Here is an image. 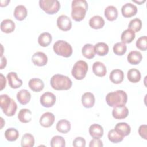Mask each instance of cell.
<instances>
[{
	"label": "cell",
	"mask_w": 147,
	"mask_h": 147,
	"mask_svg": "<svg viewBox=\"0 0 147 147\" xmlns=\"http://www.w3.org/2000/svg\"><path fill=\"white\" fill-rule=\"evenodd\" d=\"M71 17L76 21L84 19L88 10V3L85 0H74L72 2Z\"/></svg>",
	"instance_id": "obj_1"
},
{
	"label": "cell",
	"mask_w": 147,
	"mask_h": 147,
	"mask_svg": "<svg viewBox=\"0 0 147 147\" xmlns=\"http://www.w3.org/2000/svg\"><path fill=\"white\" fill-rule=\"evenodd\" d=\"M127 100V95L123 90H117L108 93L106 96L107 104L110 107L125 105Z\"/></svg>",
	"instance_id": "obj_2"
},
{
	"label": "cell",
	"mask_w": 147,
	"mask_h": 147,
	"mask_svg": "<svg viewBox=\"0 0 147 147\" xmlns=\"http://www.w3.org/2000/svg\"><path fill=\"white\" fill-rule=\"evenodd\" d=\"M51 87L56 90H68L71 88L72 82L67 76L56 74L52 76L50 80Z\"/></svg>",
	"instance_id": "obj_3"
},
{
	"label": "cell",
	"mask_w": 147,
	"mask_h": 147,
	"mask_svg": "<svg viewBox=\"0 0 147 147\" xmlns=\"http://www.w3.org/2000/svg\"><path fill=\"white\" fill-rule=\"evenodd\" d=\"M0 106L3 113L8 117L13 116L17 108L16 102L7 94H2L0 96Z\"/></svg>",
	"instance_id": "obj_4"
},
{
	"label": "cell",
	"mask_w": 147,
	"mask_h": 147,
	"mask_svg": "<svg viewBox=\"0 0 147 147\" xmlns=\"http://www.w3.org/2000/svg\"><path fill=\"white\" fill-rule=\"evenodd\" d=\"M53 49L55 53L64 57H70L73 52L71 44L64 40H58L56 41L53 44Z\"/></svg>",
	"instance_id": "obj_5"
},
{
	"label": "cell",
	"mask_w": 147,
	"mask_h": 147,
	"mask_svg": "<svg viewBox=\"0 0 147 147\" xmlns=\"http://www.w3.org/2000/svg\"><path fill=\"white\" fill-rule=\"evenodd\" d=\"M88 71V64L83 60L76 61L71 71L72 75L77 80H82L84 78Z\"/></svg>",
	"instance_id": "obj_6"
},
{
	"label": "cell",
	"mask_w": 147,
	"mask_h": 147,
	"mask_svg": "<svg viewBox=\"0 0 147 147\" xmlns=\"http://www.w3.org/2000/svg\"><path fill=\"white\" fill-rule=\"evenodd\" d=\"M39 6L48 14L56 13L60 8V3L57 0H40Z\"/></svg>",
	"instance_id": "obj_7"
},
{
	"label": "cell",
	"mask_w": 147,
	"mask_h": 147,
	"mask_svg": "<svg viewBox=\"0 0 147 147\" xmlns=\"http://www.w3.org/2000/svg\"><path fill=\"white\" fill-rule=\"evenodd\" d=\"M56 96L51 92H44L40 97V103L45 107H51L56 102Z\"/></svg>",
	"instance_id": "obj_8"
},
{
	"label": "cell",
	"mask_w": 147,
	"mask_h": 147,
	"mask_svg": "<svg viewBox=\"0 0 147 147\" xmlns=\"http://www.w3.org/2000/svg\"><path fill=\"white\" fill-rule=\"evenodd\" d=\"M57 25L63 31H68L71 29L72 21L66 15H61L57 19Z\"/></svg>",
	"instance_id": "obj_9"
},
{
	"label": "cell",
	"mask_w": 147,
	"mask_h": 147,
	"mask_svg": "<svg viewBox=\"0 0 147 147\" xmlns=\"http://www.w3.org/2000/svg\"><path fill=\"white\" fill-rule=\"evenodd\" d=\"M112 115L115 119H124L129 115V110L125 105L117 106L114 107L112 111Z\"/></svg>",
	"instance_id": "obj_10"
},
{
	"label": "cell",
	"mask_w": 147,
	"mask_h": 147,
	"mask_svg": "<svg viewBox=\"0 0 147 147\" xmlns=\"http://www.w3.org/2000/svg\"><path fill=\"white\" fill-rule=\"evenodd\" d=\"M32 61L35 65L42 67L47 64L48 57L44 52H37L32 56Z\"/></svg>",
	"instance_id": "obj_11"
},
{
	"label": "cell",
	"mask_w": 147,
	"mask_h": 147,
	"mask_svg": "<svg viewBox=\"0 0 147 147\" xmlns=\"http://www.w3.org/2000/svg\"><path fill=\"white\" fill-rule=\"evenodd\" d=\"M121 12L124 17L129 18L136 14L137 12V7L131 3H126L122 6Z\"/></svg>",
	"instance_id": "obj_12"
},
{
	"label": "cell",
	"mask_w": 147,
	"mask_h": 147,
	"mask_svg": "<svg viewBox=\"0 0 147 147\" xmlns=\"http://www.w3.org/2000/svg\"><path fill=\"white\" fill-rule=\"evenodd\" d=\"M55 119V115L51 112H46L44 113L40 118V125L44 127H49L54 123Z\"/></svg>",
	"instance_id": "obj_13"
},
{
	"label": "cell",
	"mask_w": 147,
	"mask_h": 147,
	"mask_svg": "<svg viewBox=\"0 0 147 147\" xmlns=\"http://www.w3.org/2000/svg\"><path fill=\"white\" fill-rule=\"evenodd\" d=\"M7 79L9 85L12 88H18L22 85V81L17 76V74L14 72H10L7 75Z\"/></svg>",
	"instance_id": "obj_14"
},
{
	"label": "cell",
	"mask_w": 147,
	"mask_h": 147,
	"mask_svg": "<svg viewBox=\"0 0 147 147\" xmlns=\"http://www.w3.org/2000/svg\"><path fill=\"white\" fill-rule=\"evenodd\" d=\"M95 96L94 94L90 92L84 93L82 96V103L86 108H91L95 104Z\"/></svg>",
	"instance_id": "obj_15"
},
{
	"label": "cell",
	"mask_w": 147,
	"mask_h": 147,
	"mask_svg": "<svg viewBox=\"0 0 147 147\" xmlns=\"http://www.w3.org/2000/svg\"><path fill=\"white\" fill-rule=\"evenodd\" d=\"M109 78L111 82L113 83H121L124 79L123 72L119 69H113L110 74Z\"/></svg>",
	"instance_id": "obj_16"
},
{
	"label": "cell",
	"mask_w": 147,
	"mask_h": 147,
	"mask_svg": "<svg viewBox=\"0 0 147 147\" xmlns=\"http://www.w3.org/2000/svg\"><path fill=\"white\" fill-rule=\"evenodd\" d=\"M28 85L30 90L34 92H40L44 87L43 81L39 78H32L29 80Z\"/></svg>",
	"instance_id": "obj_17"
},
{
	"label": "cell",
	"mask_w": 147,
	"mask_h": 147,
	"mask_svg": "<svg viewBox=\"0 0 147 147\" xmlns=\"http://www.w3.org/2000/svg\"><path fill=\"white\" fill-rule=\"evenodd\" d=\"M92 71L95 75L99 77H103L105 76L107 73L105 65L100 61H96L93 64Z\"/></svg>",
	"instance_id": "obj_18"
},
{
	"label": "cell",
	"mask_w": 147,
	"mask_h": 147,
	"mask_svg": "<svg viewBox=\"0 0 147 147\" xmlns=\"http://www.w3.org/2000/svg\"><path fill=\"white\" fill-rule=\"evenodd\" d=\"M17 99L20 103L25 105L28 103L30 100L31 95L27 90L22 89L17 92Z\"/></svg>",
	"instance_id": "obj_19"
},
{
	"label": "cell",
	"mask_w": 147,
	"mask_h": 147,
	"mask_svg": "<svg viewBox=\"0 0 147 147\" xmlns=\"http://www.w3.org/2000/svg\"><path fill=\"white\" fill-rule=\"evenodd\" d=\"M127 59L130 64L137 65L141 61L142 59V55L139 51H132L128 54Z\"/></svg>",
	"instance_id": "obj_20"
},
{
	"label": "cell",
	"mask_w": 147,
	"mask_h": 147,
	"mask_svg": "<svg viewBox=\"0 0 147 147\" xmlns=\"http://www.w3.org/2000/svg\"><path fill=\"white\" fill-rule=\"evenodd\" d=\"M89 133L92 138H100L103 135V129L101 125L94 123L89 127Z\"/></svg>",
	"instance_id": "obj_21"
},
{
	"label": "cell",
	"mask_w": 147,
	"mask_h": 147,
	"mask_svg": "<svg viewBox=\"0 0 147 147\" xmlns=\"http://www.w3.org/2000/svg\"><path fill=\"white\" fill-rule=\"evenodd\" d=\"M115 130L123 137L128 136L131 131L130 126L126 122H120L116 124Z\"/></svg>",
	"instance_id": "obj_22"
},
{
	"label": "cell",
	"mask_w": 147,
	"mask_h": 147,
	"mask_svg": "<svg viewBox=\"0 0 147 147\" xmlns=\"http://www.w3.org/2000/svg\"><path fill=\"white\" fill-rule=\"evenodd\" d=\"M89 25L92 29H101L105 25V20L100 16H94L90 19Z\"/></svg>",
	"instance_id": "obj_23"
},
{
	"label": "cell",
	"mask_w": 147,
	"mask_h": 147,
	"mask_svg": "<svg viewBox=\"0 0 147 147\" xmlns=\"http://www.w3.org/2000/svg\"><path fill=\"white\" fill-rule=\"evenodd\" d=\"M15 23L10 19L3 20L1 23V30L5 33H10L15 29Z\"/></svg>",
	"instance_id": "obj_24"
},
{
	"label": "cell",
	"mask_w": 147,
	"mask_h": 147,
	"mask_svg": "<svg viewBox=\"0 0 147 147\" xmlns=\"http://www.w3.org/2000/svg\"><path fill=\"white\" fill-rule=\"evenodd\" d=\"M32 118V113L29 109H22L20 110L18 114V119L22 123L29 122Z\"/></svg>",
	"instance_id": "obj_25"
},
{
	"label": "cell",
	"mask_w": 147,
	"mask_h": 147,
	"mask_svg": "<svg viewBox=\"0 0 147 147\" xmlns=\"http://www.w3.org/2000/svg\"><path fill=\"white\" fill-rule=\"evenodd\" d=\"M56 128L59 132L65 134L70 131L71 125L68 120L61 119L57 122Z\"/></svg>",
	"instance_id": "obj_26"
},
{
	"label": "cell",
	"mask_w": 147,
	"mask_h": 147,
	"mask_svg": "<svg viewBox=\"0 0 147 147\" xmlns=\"http://www.w3.org/2000/svg\"><path fill=\"white\" fill-rule=\"evenodd\" d=\"M27 9L22 5L17 6L14 11V16L18 21L24 20L27 16Z\"/></svg>",
	"instance_id": "obj_27"
},
{
	"label": "cell",
	"mask_w": 147,
	"mask_h": 147,
	"mask_svg": "<svg viewBox=\"0 0 147 147\" xmlns=\"http://www.w3.org/2000/svg\"><path fill=\"white\" fill-rule=\"evenodd\" d=\"M106 18L109 21H114L118 17V10L114 6H108L106 7L104 11Z\"/></svg>",
	"instance_id": "obj_28"
},
{
	"label": "cell",
	"mask_w": 147,
	"mask_h": 147,
	"mask_svg": "<svg viewBox=\"0 0 147 147\" xmlns=\"http://www.w3.org/2000/svg\"><path fill=\"white\" fill-rule=\"evenodd\" d=\"M82 53L87 59H92L95 55L94 46L91 44H85L82 49Z\"/></svg>",
	"instance_id": "obj_29"
},
{
	"label": "cell",
	"mask_w": 147,
	"mask_h": 147,
	"mask_svg": "<svg viewBox=\"0 0 147 147\" xmlns=\"http://www.w3.org/2000/svg\"><path fill=\"white\" fill-rule=\"evenodd\" d=\"M52 37L49 33L44 32L40 34L38 38V42L42 47L48 46L52 42Z\"/></svg>",
	"instance_id": "obj_30"
},
{
	"label": "cell",
	"mask_w": 147,
	"mask_h": 147,
	"mask_svg": "<svg viewBox=\"0 0 147 147\" xmlns=\"http://www.w3.org/2000/svg\"><path fill=\"white\" fill-rule=\"evenodd\" d=\"M95 52L98 55L103 56L107 55L109 52V46L105 42H98L94 45Z\"/></svg>",
	"instance_id": "obj_31"
},
{
	"label": "cell",
	"mask_w": 147,
	"mask_h": 147,
	"mask_svg": "<svg viewBox=\"0 0 147 147\" xmlns=\"http://www.w3.org/2000/svg\"><path fill=\"white\" fill-rule=\"evenodd\" d=\"M135 33L131 30L127 29L122 32L121 39L122 42L125 44H129L133 41L135 38Z\"/></svg>",
	"instance_id": "obj_32"
},
{
	"label": "cell",
	"mask_w": 147,
	"mask_h": 147,
	"mask_svg": "<svg viewBox=\"0 0 147 147\" xmlns=\"http://www.w3.org/2000/svg\"><path fill=\"white\" fill-rule=\"evenodd\" d=\"M128 80L132 83H137L141 79V73L139 70L136 68L130 69L127 74Z\"/></svg>",
	"instance_id": "obj_33"
},
{
	"label": "cell",
	"mask_w": 147,
	"mask_h": 147,
	"mask_svg": "<svg viewBox=\"0 0 147 147\" xmlns=\"http://www.w3.org/2000/svg\"><path fill=\"white\" fill-rule=\"evenodd\" d=\"M34 138L30 133H25L21 138V146L32 147L34 145Z\"/></svg>",
	"instance_id": "obj_34"
},
{
	"label": "cell",
	"mask_w": 147,
	"mask_h": 147,
	"mask_svg": "<svg viewBox=\"0 0 147 147\" xmlns=\"http://www.w3.org/2000/svg\"><path fill=\"white\" fill-rule=\"evenodd\" d=\"M5 137L9 141H14L19 137L18 131L13 127L9 128L5 132Z\"/></svg>",
	"instance_id": "obj_35"
},
{
	"label": "cell",
	"mask_w": 147,
	"mask_h": 147,
	"mask_svg": "<svg viewBox=\"0 0 147 147\" xmlns=\"http://www.w3.org/2000/svg\"><path fill=\"white\" fill-rule=\"evenodd\" d=\"M107 136L109 141L114 144H117L121 142L124 137L120 135L119 133H118L115 130V129L110 130L108 133Z\"/></svg>",
	"instance_id": "obj_36"
},
{
	"label": "cell",
	"mask_w": 147,
	"mask_h": 147,
	"mask_svg": "<svg viewBox=\"0 0 147 147\" xmlns=\"http://www.w3.org/2000/svg\"><path fill=\"white\" fill-rule=\"evenodd\" d=\"M113 52L114 53L118 56H122L124 55L127 49V47L126 44L122 42H119L115 43L113 46Z\"/></svg>",
	"instance_id": "obj_37"
},
{
	"label": "cell",
	"mask_w": 147,
	"mask_h": 147,
	"mask_svg": "<svg viewBox=\"0 0 147 147\" xmlns=\"http://www.w3.org/2000/svg\"><path fill=\"white\" fill-rule=\"evenodd\" d=\"M50 145L52 147H65V141L62 136H55L52 138Z\"/></svg>",
	"instance_id": "obj_38"
},
{
	"label": "cell",
	"mask_w": 147,
	"mask_h": 147,
	"mask_svg": "<svg viewBox=\"0 0 147 147\" xmlns=\"http://www.w3.org/2000/svg\"><path fill=\"white\" fill-rule=\"evenodd\" d=\"M142 28V21L138 18L131 20L128 25V29L131 30L134 33L139 32Z\"/></svg>",
	"instance_id": "obj_39"
},
{
	"label": "cell",
	"mask_w": 147,
	"mask_h": 147,
	"mask_svg": "<svg viewBox=\"0 0 147 147\" xmlns=\"http://www.w3.org/2000/svg\"><path fill=\"white\" fill-rule=\"evenodd\" d=\"M136 45L138 49L141 51H146L147 49V37L143 36L139 37L136 41Z\"/></svg>",
	"instance_id": "obj_40"
},
{
	"label": "cell",
	"mask_w": 147,
	"mask_h": 147,
	"mask_svg": "<svg viewBox=\"0 0 147 147\" xmlns=\"http://www.w3.org/2000/svg\"><path fill=\"white\" fill-rule=\"evenodd\" d=\"M72 145L74 147H84L86 146V140L82 137H77L74 140Z\"/></svg>",
	"instance_id": "obj_41"
},
{
	"label": "cell",
	"mask_w": 147,
	"mask_h": 147,
	"mask_svg": "<svg viewBox=\"0 0 147 147\" xmlns=\"http://www.w3.org/2000/svg\"><path fill=\"white\" fill-rule=\"evenodd\" d=\"M103 146V144L102 143V141L100 138H94L92 140H91L89 146L90 147H102Z\"/></svg>",
	"instance_id": "obj_42"
},
{
	"label": "cell",
	"mask_w": 147,
	"mask_h": 147,
	"mask_svg": "<svg viewBox=\"0 0 147 147\" xmlns=\"http://www.w3.org/2000/svg\"><path fill=\"white\" fill-rule=\"evenodd\" d=\"M138 133L140 136L145 140L147 139L146 136V125H142L138 128Z\"/></svg>",
	"instance_id": "obj_43"
},
{
	"label": "cell",
	"mask_w": 147,
	"mask_h": 147,
	"mask_svg": "<svg viewBox=\"0 0 147 147\" xmlns=\"http://www.w3.org/2000/svg\"><path fill=\"white\" fill-rule=\"evenodd\" d=\"M0 82H1V88H0V90H2L4 88H5V86H6V78L2 74H0Z\"/></svg>",
	"instance_id": "obj_44"
},
{
	"label": "cell",
	"mask_w": 147,
	"mask_h": 147,
	"mask_svg": "<svg viewBox=\"0 0 147 147\" xmlns=\"http://www.w3.org/2000/svg\"><path fill=\"white\" fill-rule=\"evenodd\" d=\"M1 57V69H2L3 68H5L7 64V60L6 58L5 57Z\"/></svg>",
	"instance_id": "obj_45"
},
{
	"label": "cell",
	"mask_w": 147,
	"mask_h": 147,
	"mask_svg": "<svg viewBox=\"0 0 147 147\" xmlns=\"http://www.w3.org/2000/svg\"><path fill=\"white\" fill-rule=\"evenodd\" d=\"M10 2V1H8V0H6V1H5V2L3 1H1V5L0 6L1 7H3V6H6L7 5V4Z\"/></svg>",
	"instance_id": "obj_46"
},
{
	"label": "cell",
	"mask_w": 147,
	"mask_h": 147,
	"mask_svg": "<svg viewBox=\"0 0 147 147\" xmlns=\"http://www.w3.org/2000/svg\"><path fill=\"white\" fill-rule=\"evenodd\" d=\"M133 2H136V3H138V4H141V3H144V2H145V0H144L143 1H134V0H133Z\"/></svg>",
	"instance_id": "obj_47"
}]
</instances>
